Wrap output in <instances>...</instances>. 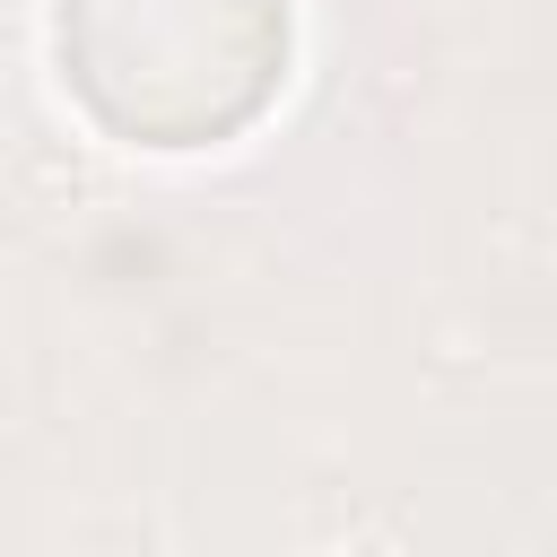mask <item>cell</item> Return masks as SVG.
Instances as JSON below:
<instances>
[{
    "label": "cell",
    "instance_id": "1",
    "mask_svg": "<svg viewBox=\"0 0 557 557\" xmlns=\"http://www.w3.org/2000/svg\"><path fill=\"white\" fill-rule=\"evenodd\" d=\"M287 61V0H61V70L96 122L191 148L261 113Z\"/></svg>",
    "mask_w": 557,
    "mask_h": 557
}]
</instances>
